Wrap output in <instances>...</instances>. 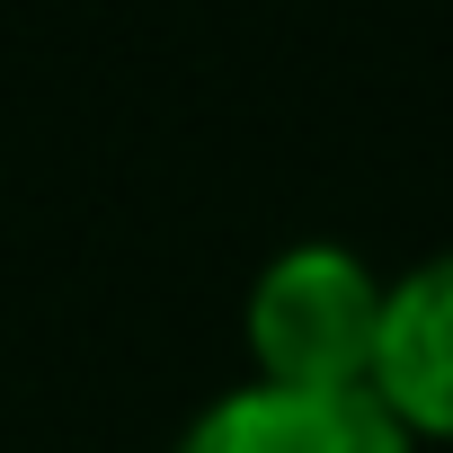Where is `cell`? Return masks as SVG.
<instances>
[{
  "label": "cell",
  "mask_w": 453,
  "mask_h": 453,
  "mask_svg": "<svg viewBox=\"0 0 453 453\" xmlns=\"http://www.w3.org/2000/svg\"><path fill=\"white\" fill-rule=\"evenodd\" d=\"M382 338V276L347 241H294L250 285V356L276 391H365Z\"/></svg>",
  "instance_id": "obj_1"
},
{
  "label": "cell",
  "mask_w": 453,
  "mask_h": 453,
  "mask_svg": "<svg viewBox=\"0 0 453 453\" xmlns=\"http://www.w3.org/2000/svg\"><path fill=\"white\" fill-rule=\"evenodd\" d=\"M365 391L409 444H453V250L382 285V338Z\"/></svg>",
  "instance_id": "obj_2"
},
{
  "label": "cell",
  "mask_w": 453,
  "mask_h": 453,
  "mask_svg": "<svg viewBox=\"0 0 453 453\" xmlns=\"http://www.w3.org/2000/svg\"><path fill=\"white\" fill-rule=\"evenodd\" d=\"M178 453H418L373 391H276V382H250V391H222L187 435Z\"/></svg>",
  "instance_id": "obj_3"
}]
</instances>
